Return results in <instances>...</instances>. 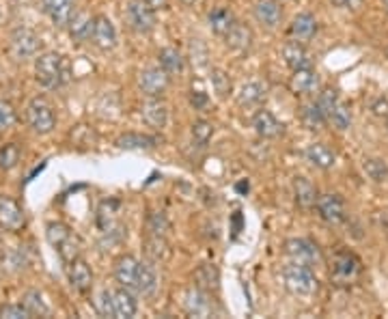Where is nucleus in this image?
<instances>
[{
	"label": "nucleus",
	"instance_id": "nucleus-1",
	"mask_svg": "<svg viewBox=\"0 0 388 319\" xmlns=\"http://www.w3.org/2000/svg\"><path fill=\"white\" fill-rule=\"evenodd\" d=\"M35 78L44 89H58L72 78V65L67 56L56 52H44L35 61Z\"/></svg>",
	"mask_w": 388,
	"mask_h": 319
},
{
	"label": "nucleus",
	"instance_id": "nucleus-2",
	"mask_svg": "<svg viewBox=\"0 0 388 319\" xmlns=\"http://www.w3.org/2000/svg\"><path fill=\"white\" fill-rule=\"evenodd\" d=\"M283 283L287 287V292L300 298H309L315 296L319 289V280L313 272L311 266L305 264H291L283 270Z\"/></svg>",
	"mask_w": 388,
	"mask_h": 319
},
{
	"label": "nucleus",
	"instance_id": "nucleus-3",
	"mask_svg": "<svg viewBox=\"0 0 388 319\" xmlns=\"http://www.w3.org/2000/svg\"><path fill=\"white\" fill-rule=\"evenodd\" d=\"M26 123L31 125V130L35 134H50L56 128L54 108L41 97L31 100L26 106Z\"/></svg>",
	"mask_w": 388,
	"mask_h": 319
},
{
	"label": "nucleus",
	"instance_id": "nucleus-4",
	"mask_svg": "<svg viewBox=\"0 0 388 319\" xmlns=\"http://www.w3.org/2000/svg\"><path fill=\"white\" fill-rule=\"evenodd\" d=\"M363 272V264L354 252L349 250H339L333 259V268H330V276L337 285H352L354 280H358Z\"/></svg>",
	"mask_w": 388,
	"mask_h": 319
},
{
	"label": "nucleus",
	"instance_id": "nucleus-5",
	"mask_svg": "<svg viewBox=\"0 0 388 319\" xmlns=\"http://www.w3.org/2000/svg\"><path fill=\"white\" fill-rule=\"evenodd\" d=\"M9 50L18 61L33 59L41 50V37L31 28H15L9 39Z\"/></svg>",
	"mask_w": 388,
	"mask_h": 319
},
{
	"label": "nucleus",
	"instance_id": "nucleus-6",
	"mask_svg": "<svg viewBox=\"0 0 388 319\" xmlns=\"http://www.w3.org/2000/svg\"><path fill=\"white\" fill-rule=\"evenodd\" d=\"M285 252L287 257L293 261V264H305V266H317L321 261V252L317 248V244H313L311 240L305 238H293L285 242Z\"/></svg>",
	"mask_w": 388,
	"mask_h": 319
},
{
	"label": "nucleus",
	"instance_id": "nucleus-7",
	"mask_svg": "<svg viewBox=\"0 0 388 319\" xmlns=\"http://www.w3.org/2000/svg\"><path fill=\"white\" fill-rule=\"evenodd\" d=\"M315 210H317L319 218L323 222H328V224H341L347 218L343 198L339 194H333V192L319 194L317 196V203H315Z\"/></svg>",
	"mask_w": 388,
	"mask_h": 319
},
{
	"label": "nucleus",
	"instance_id": "nucleus-8",
	"mask_svg": "<svg viewBox=\"0 0 388 319\" xmlns=\"http://www.w3.org/2000/svg\"><path fill=\"white\" fill-rule=\"evenodd\" d=\"M138 86L147 97H162L170 86V76L162 67H149L140 72Z\"/></svg>",
	"mask_w": 388,
	"mask_h": 319
},
{
	"label": "nucleus",
	"instance_id": "nucleus-9",
	"mask_svg": "<svg viewBox=\"0 0 388 319\" xmlns=\"http://www.w3.org/2000/svg\"><path fill=\"white\" fill-rule=\"evenodd\" d=\"M26 226V214L22 205L11 196H0V229L18 233Z\"/></svg>",
	"mask_w": 388,
	"mask_h": 319
},
{
	"label": "nucleus",
	"instance_id": "nucleus-10",
	"mask_svg": "<svg viewBox=\"0 0 388 319\" xmlns=\"http://www.w3.org/2000/svg\"><path fill=\"white\" fill-rule=\"evenodd\" d=\"M126 18L136 33L147 35L156 28V11L149 9L145 5V0H130V5L126 9Z\"/></svg>",
	"mask_w": 388,
	"mask_h": 319
},
{
	"label": "nucleus",
	"instance_id": "nucleus-11",
	"mask_svg": "<svg viewBox=\"0 0 388 319\" xmlns=\"http://www.w3.org/2000/svg\"><path fill=\"white\" fill-rule=\"evenodd\" d=\"M67 278H69V285L76 289L78 294H88L93 289V272H91V266H88L82 257L74 259L72 264L67 266Z\"/></svg>",
	"mask_w": 388,
	"mask_h": 319
},
{
	"label": "nucleus",
	"instance_id": "nucleus-12",
	"mask_svg": "<svg viewBox=\"0 0 388 319\" xmlns=\"http://www.w3.org/2000/svg\"><path fill=\"white\" fill-rule=\"evenodd\" d=\"M140 114H142V121L154 130H162L168 123V106L160 97H149L140 106Z\"/></svg>",
	"mask_w": 388,
	"mask_h": 319
},
{
	"label": "nucleus",
	"instance_id": "nucleus-13",
	"mask_svg": "<svg viewBox=\"0 0 388 319\" xmlns=\"http://www.w3.org/2000/svg\"><path fill=\"white\" fill-rule=\"evenodd\" d=\"M140 261L132 254H121L114 261V278L126 289H136V276H138Z\"/></svg>",
	"mask_w": 388,
	"mask_h": 319
},
{
	"label": "nucleus",
	"instance_id": "nucleus-14",
	"mask_svg": "<svg viewBox=\"0 0 388 319\" xmlns=\"http://www.w3.org/2000/svg\"><path fill=\"white\" fill-rule=\"evenodd\" d=\"M289 89L295 95H313L319 89V76L313 67L307 69H295L291 80H289Z\"/></svg>",
	"mask_w": 388,
	"mask_h": 319
},
{
	"label": "nucleus",
	"instance_id": "nucleus-15",
	"mask_svg": "<svg viewBox=\"0 0 388 319\" xmlns=\"http://www.w3.org/2000/svg\"><path fill=\"white\" fill-rule=\"evenodd\" d=\"M91 39L100 50H112L116 46V28L106 15H95Z\"/></svg>",
	"mask_w": 388,
	"mask_h": 319
},
{
	"label": "nucleus",
	"instance_id": "nucleus-16",
	"mask_svg": "<svg viewBox=\"0 0 388 319\" xmlns=\"http://www.w3.org/2000/svg\"><path fill=\"white\" fill-rule=\"evenodd\" d=\"M44 5V11L46 15L52 20L54 26L58 28H65L72 20V15L76 13L74 11V3L72 0H41Z\"/></svg>",
	"mask_w": 388,
	"mask_h": 319
},
{
	"label": "nucleus",
	"instance_id": "nucleus-17",
	"mask_svg": "<svg viewBox=\"0 0 388 319\" xmlns=\"http://www.w3.org/2000/svg\"><path fill=\"white\" fill-rule=\"evenodd\" d=\"M255 20L265 28H276L283 20V7L279 0H259L255 5Z\"/></svg>",
	"mask_w": 388,
	"mask_h": 319
},
{
	"label": "nucleus",
	"instance_id": "nucleus-18",
	"mask_svg": "<svg viewBox=\"0 0 388 319\" xmlns=\"http://www.w3.org/2000/svg\"><path fill=\"white\" fill-rule=\"evenodd\" d=\"M283 59H285V63L291 72L311 67V56H309L307 48L302 46V41H295V39L287 41L283 46Z\"/></svg>",
	"mask_w": 388,
	"mask_h": 319
},
{
	"label": "nucleus",
	"instance_id": "nucleus-19",
	"mask_svg": "<svg viewBox=\"0 0 388 319\" xmlns=\"http://www.w3.org/2000/svg\"><path fill=\"white\" fill-rule=\"evenodd\" d=\"M289 35L295 41H311L317 35V20L311 13H300L295 15L291 26H289Z\"/></svg>",
	"mask_w": 388,
	"mask_h": 319
},
{
	"label": "nucleus",
	"instance_id": "nucleus-20",
	"mask_svg": "<svg viewBox=\"0 0 388 319\" xmlns=\"http://www.w3.org/2000/svg\"><path fill=\"white\" fill-rule=\"evenodd\" d=\"M305 156H307V160H309L315 168H319V170L333 168L335 162H337V154H335L330 147H328V144H323V142H313V144H309L307 151H305Z\"/></svg>",
	"mask_w": 388,
	"mask_h": 319
},
{
	"label": "nucleus",
	"instance_id": "nucleus-21",
	"mask_svg": "<svg viewBox=\"0 0 388 319\" xmlns=\"http://www.w3.org/2000/svg\"><path fill=\"white\" fill-rule=\"evenodd\" d=\"M253 128L261 138H276L283 132V123L270 110H259L253 117Z\"/></svg>",
	"mask_w": 388,
	"mask_h": 319
},
{
	"label": "nucleus",
	"instance_id": "nucleus-22",
	"mask_svg": "<svg viewBox=\"0 0 388 319\" xmlns=\"http://www.w3.org/2000/svg\"><path fill=\"white\" fill-rule=\"evenodd\" d=\"M93 22H95V18L91 13H86V11L74 13L72 20H69V24H67L72 39H76V41H88V39H91Z\"/></svg>",
	"mask_w": 388,
	"mask_h": 319
},
{
	"label": "nucleus",
	"instance_id": "nucleus-23",
	"mask_svg": "<svg viewBox=\"0 0 388 319\" xmlns=\"http://www.w3.org/2000/svg\"><path fill=\"white\" fill-rule=\"evenodd\" d=\"M225 41L231 50L244 52L253 46V31L242 22H233V26L229 28V33L225 35Z\"/></svg>",
	"mask_w": 388,
	"mask_h": 319
},
{
	"label": "nucleus",
	"instance_id": "nucleus-24",
	"mask_svg": "<svg viewBox=\"0 0 388 319\" xmlns=\"http://www.w3.org/2000/svg\"><path fill=\"white\" fill-rule=\"evenodd\" d=\"M184 304H186L188 315H192V317H207L212 313V302H210V298H207V294L203 292L201 287L188 289Z\"/></svg>",
	"mask_w": 388,
	"mask_h": 319
},
{
	"label": "nucleus",
	"instance_id": "nucleus-25",
	"mask_svg": "<svg viewBox=\"0 0 388 319\" xmlns=\"http://www.w3.org/2000/svg\"><path fill=\"white\" fill-rule=\"evenodd\" d=\"M112 302H114V317H119V319H130L138 311L136 298L132 296V292H130V289H126V287L116 289V292L112 294Z\"/></svg>",
	"mask_w": 388,
	"mask_h": 319
},
{
	"label": "nucleus",
	"instance_id": "nucleus-26",
	"mask_svg": "<svg viewBox=\"0 0 388 319\" xmlns=\"http://www.w3.org/2000/svg\"><path fill=\"white\" fill-rule=\"evenodd\" d=\"M293 192H295V203L300 205L302 210H311L315 208V203H317V188L307 179V177H295L293 179Z\"/></svg>",
	"mask_w": 388,
	"mask_h": 319
},
{
	"label": "nucleus",
	"instance_id": "nucleus-27",
	"mask_svg": "<svg viewBox=\"0 0 388 319\" xmlns=\"http://www.w3.org/2000/svg\"><path fill=\"white\" fill-rule=\"evenodd\" d=\"M158 144L156 136H147V134H136V132H128L116 138V147L119 149H154Z\"/></svg>",
	"mask_w": 388,
	"mask_h": 319
},
{
	"label": "nucleus",
	"instance_id": "nucleus-28",
	"mask_svg": "<svg viewBox=\"0 0 388 319\" xmlns=\"http://www.w3.org/2000/svg\"><path fill=\"white\" fill-rule=\"evenodd\" d=\"M158 287V274L152 264H142L138 266V276H136V292L142 296H152Z\"/></svg>",
	"mask_w": 388,
	"mask_h": 319
},
{
	"label": "nucleus",
	"instance_id": "nucleus-29",
	"mask_svg": "<svg viewBox=\"0 0 388 319\" xmlns=\"http://www.w3.org/2000/svg\"><path fill=\"white\" fill-rule=\"evenodd\" d=\"M160 67L168 74V76H179L184 72V54L177 48H164L158 54Z\"/></svg>",
	"mask_w": 388,
	"mask_h": 319
},
{
	"label": "nucleus",
	"instance_id": "nucleus-30",
	"mask_svg": "<svg viewBox=\"0 0 388 319\" xmlns=\"http://www.w3.org/2000/svg\"><path fill=\"white\" fill-rule=\"evenodd\" d=\"M22 304L28 313H31V317H48L50 315V306H48V302L39 289H28V292L22 296Z\"/></svg>",
	"mask_w": 388,
	"mask_h": 319
},
{
	"label": "nucleus",
	"instance_id": "nucleus-31",
	"mask_svg": "<svg viewBox=\"0 0 388 319\" xmlns=\"http://www.w3.org/2000/svg\"><path fill=\"white\" fill-rule=\"evenodd\" d=\"M263 97H265V86L263 84H259V82H246L242 89H240V93H237V104L250 108V106L261 104Z\"/></svg>",
	"mask_w": 388,
	"mask_h": 319
},
{
	"label": "nucleus",
	"instance_id": "nucleus-32",
	"mask_svg": "<svg viewBox=\"0 0 388 319\" xmlns=\"http://www.w3.org/2000/svg\"><path fill=\"white\" fill-rule=\"evenodd\" d=\"M326 121L330 123L333 128H337L339 132L349 130V125H352V110H349V106L343 104V102L339 100V102L335 104V108H333L330 112H328Z\"/></svg>",
	"mask_w": 388,
	"mask_h": 319
},
{
	"label": "nucleus",
	"instance_id": "nucleus-33",
	"mask_svg": "<svg viewBox=\"0 0 388 319\" xmlns=\"http://www.w3.org/2000/svg\"><path fill=\"white\" fill-rule=\"evenodd\" d=\"M300 121L305 123V128L307 130H321L328 121H326V117H323V112L319 110V106L313 102V104H305L302 108H300Z\"/></svg>",
	"mask_w": 388,
	"mask_h": 319
},
{
	"label": "nucleus",
	"instance_id": "nucleus-34",
	"mask_svg": "<svg viewBox=\"0 0 388 319\" xmlns=\"http://www.w3.org/2000/svg\"><path fill=\"white\" fill-rule=\"evenodd\" d=\"M233 22H235V18H233V13L229 9L220 7V9H214L210 13V28L220 37H225L229 33V28L233 26Z\"/></svg>",
	"mask_w": 388,
	"mask_h": 319
},
{
	"label": "nucleus",
	"instance_id": "nucleus-35",
	"mask_svg": "<svg viewBox=\"0 0 388 319\" xmlns=\"http://www.w3.org/2000/svg\"><path fill=\"white\" fill-rule=\"evenodd\" d=\"M145 252L147 257L152 259V261H162L168 257V244L164 240V236H149L147 242H145Z\"/></svg>",
	"mask_w": 388,
	"mask_h": 319
},
{
	"label": "nucleus",
	"instance_id": "nucleus-36",
	"mask_svg": "<svg viewBox=\"0 0 388 319\" xmlns=\"http://www.w3.org/2000/svg\"><path fill=\"white\" fill-rule=\"evenodd\" d=\"M363 170L367 172V177L375 184H382L388 179V164L382 158H367L363 164Z\"/></svg>",
	"mask_w": 388,
	"mask_h": 319
},
{
	"label": "nucleus",
	"instance_id": "nucleus-37",
	"mask_svg": "<svg viewBox=\"0 0 388 319\" xmlns=\"http://www.w3.org/2000/svg\"><path fill=\"white\" fill-rule=\"evenodd\" d=\"M22 149L15 142H7L0 147V170H13L20 164Z\"/></svg>",
	"mask_w": 388,
	"mask_h": 319
},
{
	"label": "nucleus",
	"instance_id": "nucleus-38",
	"mask_svg": "<svg viewBox=\"0 0 388 319\" xmlns=\"http://www.w3.org/2000/svg\"><path fill=\"white\" fill-rule=\"evenodd\" d=\"M74 233V231L65 224V222H50L48 226H46V238H48V242H50V246L56 250L58 246H61L69 236Z\"/></svg>",
	"mask_w": 388,
	"mask_h": 319
},
{
	"label": "nucleus",
	"instance_id": "nucleus-39",
	"mask_svg": "<svg viewBox=\"0 0 388 319\" xmlns=\"http://www.w3.org/2000/svg\"><path fill=\"white\" fill-rule=\"evenodd\" d=\"M210 80H212V89L218 97H229L231 91H233V82L229 78V74L225 69H218L214 67L212 74H210Z\"/></svg>",
	"mask_w": 388,
	"mask_h": 319
},
{
	"label": "nucleus",
	"instance_id": "nucleus-40",
	"mask_svg": "<svg viewBox=\"0 0 388 319\" xmlns=\"http://www.w3.org/2000/svg\"><path fill=\"white\" fill-rule=\"evenodd\" d=\"M56 252H58V257H61V261L65 266H69L74 259H78L80 257V252H82V246H80V240L72 233L61 246L56 248Z\"/></svg>",
	"mask_w": 388,
	"mask_h": 319
},
{
	"label": "nucleus",
	"instance_id": "nucleus-41",
	"mask_svg": "<svg viewBox=\"0 0 388 319\" xmlns=\"http://www.w3.org/2000/svg\"><path fill=\"white\" fill-rule=\"evenodd\" d=\"M18 123V112L11 102L0 100V132H7Z\"/></svg>",
	"mask_w": 388,
	"mask_h": 319
},
{
	"label": "nucleus",
	"instance_id": "nucleus-42",
	"mask_svg": "<svg viewBox=\"0 0 388 319\" xmlns=\"http://www.w3.org/2000/svg\"><path fill=\"white\" fill-rule=\"evenodd\" d=\"M212 136H214V125H212L210 121L199 119V121L192 123V138H194V142L201 144V147H203V144L210 142Z\"/></svg>",
	"mask_w": 388,
	"mask_h": 319
},
{
	"label": "nucleus",
	"instance_id": "nucleus-43",
	"mask_svg": "<svg viewBox=\"0 0 388 319\" xmlns=\"http://www.w3.org/2000/svg\"><path fill=\"white\" fill-rule=\"evenodd\" d=\"M196 280H199V287L201 289H218V272L214 266H203L199 272H196Z\"/></svg>",
	"mask_w": 388,
	"mask_h": 319
},
{
	"label": "nucleus",
	"instance_id": "nucleus-44",
	"mask_svg": "<svg viewBox=\"0 0 388 319\" xmlns=\"http://www.w3.org/2000/svg\"><path fill=\"white\" fill-rule=\"evenodd\" d=\"M147 226H149V231H152L154 236H166V231L170 229V224H168V220H166V216L162 212H154L152 216H149L147 218Z\"/></svg>",
	"mask_w": 388,
	"mask_h": 319
},
{
	"label": "nucleus",
	"instance_id": "nucleus-45",
	"mask_svg": "<svg viewBox=\"0 0 388 319\" xmlns=\"http://www.w3.org/2000/svg\"><path fill=\"white\" fill-rule=\"evenodd\" d=\"M95 308L102 317H114V302H112V292L104 289L95 300Z\"/></svg>",
	"mask_w": 388,
	"mask_h": 319
},
{
	"label": "nucleus",
	"instance_id": "nucleus-46",
	"mask_svg": "<svg viewBox=\"0 0 388 319\" xmlns=\"http://www.w3.org/2000/svg\"><path fill=\"white\" fill-rule=\"evenodd\" d=\"M339 102V93L337 91H333V89H326V91H321L319 93V97H317V106H319V110L323 112V117H328V112H330L333 108H335V104Z\"/></svg>",
	"mask_w": 388,
	"mask_h": 319
},
{
	"label": "nucleus",
	"instance_id": "nucleus-47",
	"mask_svg": "<svg viewBox=\"0 0 388 319\" xmlns=\"http://www.w3.org/2000/svg\"><path fill=\"white\" fill-rule=\"evenodd\" d=\"M31 313L24 308V304H5L0 306V319H28Z\"/></svg>",
	"mask_w": 388,
	"mask_h": 319
},
{
	"label": "nucleus",
	"instance_id": "nucleus-48",
	"mask_svg": "<svg viewBox=\"0 0 388 319\" xmlns=\"http://www.w3.org/2000/svg\"><path fill=\"white\" fill-rule=\"evenodd\" d=\"M190 104L194 106V110H205L207 104H210V97H207V93H203V91H192Z\"/></svg>",
	"mask_w": 388,
	"mask_h": 319
},
{
	"label": "nucleus",
	"instance_id": "nucleus-49",
	"mask_svg": "<svg viewBox=\"0 0 388 319\" xmlns=\"http://www.w3.org/2000/svg\"><path fill=\"white\" fill-rule=\"evenodd\" d=\"M371 110H373L375 117L388 119V100H386V97H380V100H375V102H373V106H371Z\"/></svg>",
	"mask_w": 388,
	"mask_h": 319
},
{
	"label": "nucleus",
	"instance_id": "nucleus-50",
	"mask_svg": "<svg viewBox=\"0 0 388 319\" xmlns=\"http://www.w3.org/2000/svg\"><path fill=\"white\" fill-rule=\"evenodd\" d=\"M365 0H333V5L339 7V9H349V11H356L358 7H363Z\"/></svg>",
	"mask_w": 388,
	"mask_h": 319
},
{
	"label": "nucleus",
	"instance_id": "nucleus-51",
	"mask_svg": "<svg viewBox=\"0 0 388 319\" xmlns=\"http://www.w3.org/2000/svg\"><path fill=\"white\" fill-rule=\"evenodd\" d=\"M145 5L149 7V9H154V11H164V9H168V0H145Z\"/></svg>",
	"mask_w": 388,
	"mask_h": 319
},
{
	"label": "nucleus",
	"instance_id": "nucleus-52",
	"mask_svg": "<svg viewBox=\"0 0 388 319\" xmlns=\"http://www.w3.org/2000/svg\"><path fill=\"white\" fill-rule=\"evenodd\" d=\"M182 3H184L186 7H190V5H194V3H199V0H182Z\"/></svg>",
	"mask_w": 388,
	"mask_h": 319
},
{
	"label": "nucleus",
	"instance_id": "nucleus-53",
	"mask_svg": "<svg viewBox=\"0 0 388 319\" xmlns=\"http://www.w3.org/2000/svg\"><path fill=\"white\" fill-rule=\"evenodd\" d=\"M382 3H384V9L388 11V0H382Z\"/></svg>",
	"mask_w": 388,
	"mask_h": 319
},
{
	"label": "nucleus",
	"instance_id": "nucleus-54",
	"mask_svg": "<svg viewBox=\"0 0 388 319\" xmlns=\"http://www.w3.org/2000/svg\"><path fill=\"white\" fill-rule=\"evenodd\" d=\"M386 130H388V119H386Z\"/></svg>",
	"mask_w": 388,
	"mask_h": 319
}]
</instances>
